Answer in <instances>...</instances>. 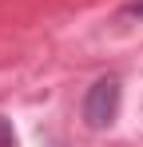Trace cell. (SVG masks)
Wrapping results in <instances>:
<instances>
[{
	"instance_id": "cell-1",
	"label": "cell",
	"mask_w": 143,
	"mask_h": 147,
	"mask_svg": "<svg viewBox=\"0 0 143 147\" xmlns=\"http://www.w3.org/2000/svg\"><path fill=\"white\" fill-rule=\"evenodd\" d=\"M119 96H123V88H119L115 76H103V80H95L88 88V96H84V119H88L92 131L111 127V119L119 115Z\"/></svg>"
},
{
	"instance_id": "cell-2",
	"label": "cell",
	"mask_w": 143,
	"mask_h": 147,
	"mask_svg": "<svg viewBox=\"0 0 143 147\" xmlns=\"http://www.w3.org/2000/svg\"><path fill=\"white\" fill-rule=\"evenodd\" d=\"M0 147H16V131H12V123L0 115Z\"/></svg>"
},
{
	"instance_id": "cell-3",
	"label": "cell",
	"mask_w": 143,
	"mask_h": 147,
	"mask_svg": "<svg viewBox=\"0 0 143 147\" xmlns=\"http://www.w3.org/2000/svg\"><path fill=\"white\" fill-rule=\"evenodd\" d=\"M123 16H143V0H127L123 4Z\"/></svg>"
}]
</instances>
